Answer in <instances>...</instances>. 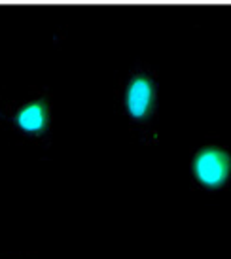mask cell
Segmentation results:
<instances>
[{
  "label": "cell",
  "mask_w": 231,
  "mask_h": 259,
  "mask_svg": "<svg viewBox=\"0 0 231 259\" xmlns=\"http://www.w3.org/2000/svg\"><path fill=\"white\" fill-rule=\"evenodd\" d=\"M118 110L129 131L142 144L159 140V74L153 66L137 63L118 85Z\"/></svg>",
  "instance_id": "1"
},
{
  "label": "cell",
  "mask_w": 231,
  "mask_h": 259,
  "mask_svg": "<svg viewBox=\"0 0 231 259\" xmlns=\"http://www.w3.org/2000/svg\"><path fill=\"white\" fill-rule=\"evenodd\" d=\"M4 121L19 140L48 148L53 137V93L46 87H32L8 102Z\"/></svg>",
  "instance_id": "2"
},
{
  "label": "cell",
  "mask_w": 231,
  "mask_h": 259,
  "mask_svg": "<svg viewBox=\"0 0 231 259\" xmlns=\"http://www.w3.org/2000/svg\"><path fill=\"white\" fill-rule=\"evenodd\" d=\"M231 180V153L222 142L210 140L195 148L189 157V182L205 195H218Z\"/></svg>",
  "instance_id": "3"
},
{
  "label": "cell",
  "mask_w": 231,
  "mask_h": 259,
  "mask_svg": "<svg viewBox=\"0 0 231 259\" xmlns=\"http://www.w3.org/2000/svg\"><path fill=\"white\" fill-rule=\"evenodd\" d=\"M0 259H40L38 255H30V253H8L2 255Z\"/></svg>",
  "instance_id": "4"
},
{
  "label": "cell",
  "mask_w": 231,
  "mask_h": 259,
  "mask_svg": "<svg viewBox=\"0 0 231 259\" xmlns=\"http://www.w3.org/2000/svg\"><path fill=\"white\" fill-rule=\"evenodd\" d=\"M4 117H6V104H4L2 99H0V123L4 121Z\"/></svg>",
  "instance_id": "5"
}]
</instances>
